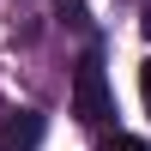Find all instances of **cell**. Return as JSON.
Returning <instances> with one entry per match:
<instances>
[{
	"instance_id": "obj_5",
	"label": "cell",
	"mask_w": 151,
	"mask_h": 151,
	"mask_svg": "<svg viewBox=\"0 0 151 151\" xmlns=\"http://www.w3.org/2000/svg\"><path fill=\"white\" fill-rule=\"evenodd\" d=\"M139 97H145V109H151V60L139 67Z\"/></svg>"
},
{
	"instance_id": "obj_4",
	"label": "cell",
	"mask_w": 151,
	"mask_h": 151,
	"mask_svg": "<svg viewBox=\"0 0 151 151\" xmlns=\"http://www.w3.org/2000/svg\"><path fill=\"white\" fill-rule=\"evenodd\" d=\"M103 151H151L145 139H121V133H115V139H103Z\"/></svg>"
},
{
	"instance_id": "obj_3",
	"label": "cell",
	"mask_w": 151,
	"mask_h": 151,
	"mask_svg": "<svg viewBox=\"0 0 151 151\" xmlns=\"http://www.w3.org/2000/svg\"><path fill=\"white\" fill-rule=\"evenodd\" d=\"M55 18L73 24V30H85V24H91V18H85V0H55Z\"/></svg>"
},
{
	"instance_id": "obj_1",
	"label": "cell",
	"mask_w": 151,
	"mask_h": 151,
	"mask_svg": "<svg viewBox=\"0 0 151 151\" xmlns=\"http://www.w3.org/2000/svg\"><path fill=\"white\" fill-rule=\"evenodd\" d=\"M73 115L85 127H103L109 121V79H103V60L97 55H85L79 73H73Z\"/></svg>"
},
{
	"instance_id": "obj_2",
	"label": "cell",
	"mask_w": 151,
	"mask_h": 151,
	"mask_svg": "<svg viewBox=\"0 0 151 151\" xmlns=\"http://www.w3.org/2000/svg\"><path fill=\"white\" fill-rule=\"evenodd\" d=\"M42 145V115L36 109H12L0 121V151H36Z\"/></svg>"
},
{
	"instance_id": "obj_6",
	"label": "cell",
	"mask_w": 151,
	"mask_h": 151,
	"mask_svg": "<svg viewBox=\"0 0 151 151\" xmlns=\"http://www.w3.org/2000/svg\"><path fill=\"white\" fill-rule=\"evenodd\" d=\"M139 30H145V42H151V0H145V18H139Z\"/></svg>"
}]
</instances>
